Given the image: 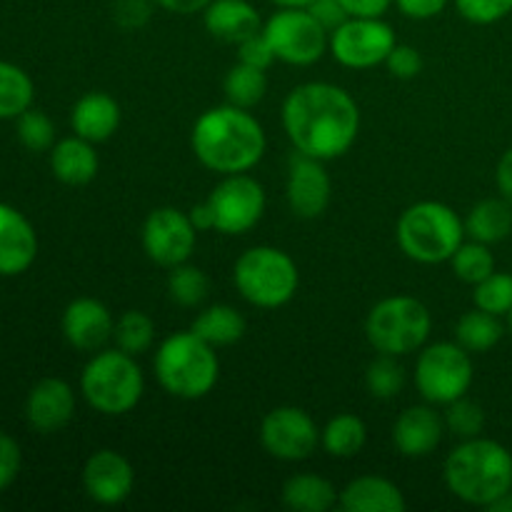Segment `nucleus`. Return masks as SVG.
<instances>
[{"instance_id": "1", "label": "nucleus", "mask_w": 512, "mask_h": 512, "mask_svg": "<svg viewBox=\"0 0 512 512\" xmlns=\"http://www.w3.org/2000/svg\"><path fill=\"white\" fill-rule=\"evenodd\" d=\"M283 128L298 153L325 163L353 148L360 133V108L340 85L303 83L285 98Z\"/></svg>"}, {"instance_id": "2", "label": "nucleus", "mask_w": 512, "mask_h": 512, "mask_svg": "<svg viewBox=\"0 0 512 512\" xmlns=\"http://www.w3.org/2000/svg\"><path fill=\"white\" fill-rule=\"evenodd\" d=\"M190 148L208 170L220 175L248 173L263 160L268 138L253 113L238 105H218L195 120Z\"/></svg>"}, {"instance_id": "3", "label": "nucleus", "mask_w": 512, "mask_h": 512, "mask_svg": "<svg viewBox=\"0 0 512 512\" xmlns=\"http://www.w3.org/2000/svg\"><path fill=\"white\" fill-rule=\"evenodd\" d=\"M445 485L463 503L490 508L512 490V453L498 440H460L445 460Z\"/></svg>"}, {"instance_id": "4", "label": "nucleus", "mask_w": 512, "mask_h": 512, "mask_svg": "<svg viewBox=\"0 0 512 512\" xmlns=\"http://www.w3.org/2000/svg\"><path fill=\"white\" fill-rule=\"evenodd\" d=\"M153 368L165 393L180 400L205 398L220 378L218 353L193 330L168 335L155 353Z\"/></svg>"}, {"instance_id": "5", "label": "nucleus", "mask_w": 512, "mask_h": 512, "mask_svg": "<svg viewBox=\"0 0 512 512\" xmlns=\"http://www.w3.org/2000/svg\"><path fill=\"white\" fill-rule=\"evenodd\" d=\"M400 250L423 265L448 263L465 243V223L450 205L420 200L403 210L395 225Z\"/></svg>"}, {"instance_id": "6", "label": "nucleus", "mask_w": 512, "mask_h": 512, "mask_svg": "<svg viewBox=\"0 0 512 512\" xmlns=\"http://www.w3.org/2000/svg\"><path fill=\"white\" fill-rule=\"evenodd\" d=\"M80 390L90 408L108 418H118L140 403L145 378L135 355L113 348L88 360L80 375Z\"/></svg>"}, {"instance_id": "7", "label": "nucleus", "mask_w": 512, "mask_h": 512, "mask_svg": "<svg viewBox=\"0 0 512 512\" xmlns=\"http://www.w3.org/2000/svg\"><path fill=\"white\" fill-rule=\"evenodd\" d=\"M233 280L238 293L250 305L275 310L295 298L300 273L295 260L285 250L273 248V245H255L235 260Z\"/></svg>"}, {"instance_id": "8", "label": "nucleus", "mask_w": 512, "mask_h": 512, "mask_svg": "<svg viewBox=\"0 0 512 512\" xmlns=\"http://www.w3.org/2000/svg\"><path fill=\"white\" fill-rule=\"evenodd\" d=\"M433 330L428 305L410 295H390L375 303L365 318V338L375 353L410 355L423 348Z\"/></svg>"}, {"instance_id": "9", "label": "nucleus", "mask_w": 512, "mask_h": 512, "mask_svg": "<svg viewBox=\"0 0 512 512\" xmlns=\"http://www.w3.org/2000/svg\"><path fill=\"white\" fill-rule=\"evenodd\" d=\"M475 368L468 350L458 343H433L420 350L415 388L430 405H448L468 395Z\"/></svg>"}, {"instance_id": "10", "label": "nucleus", "mask_w": 512, "mask_h": 512, "mask_svg": "<svg viewBox=\"0 0 512 512\" xmlns=\"http://www.w3.org/2000/svg\"><path fill=\"white\" fill-rule=\"evenodd\" d=\"M263 35L273 45L275 58L298 68L318 63L330 48V33L308 8H278L263 23Z\"/></svg>"}, {"instance_id": "11", "label": "nucleus", "mask_w": 512, "mask_h": 512, "mask_svg": "<svg viewBox=\"0 0 512 512\" xmlns=\"http://www.w3.org/2000/svg\"><path fill=\"white\" fill-rule=\"evenodd\" d=\"M205 203L213 213V230L223 235H243L263 218L265 188L248 173L225 175Z\"/></svg>"}, {"instance_id": "12", "label": "nucleus", "mask_w": 512, "mask_h": 512, "mask_svg": "<svg viewBox=\"0 0 512 512\" xmlns=\"http://www.w3.org/2000/svg\"><path fill=\"white\" fill-rule=\"evenodd\" d=\"M398 45L393 28L383 18H348L330 33V53L340 65L368 70L383 65Z\"/></svg>"}, {"instance_id": "13", "label": "nucleus", "mask_w": 512, "mask_h": 512, "mask_svg": "<svg viewBox=\"0 0 512 512\" xmlns=\"http://www.w3.org/2000/svg\"><path fill=\"white\" fill-rule=\"evenodd\" d=\"M260 443L273 458L300 463L308 460L320 445V430L303 408L280 405L270 410L260 423Z\"/></svg>"}, {"instance_id": "14", "label": "nucleus", "mask_w": 512, "mask_h": 512, "mask_svg": "<svg viewBox=\"0 0 512 512\" xmlns=\"http://www.w3.org/2000/svg\"><path fill=\"white\" fill-rule=\"evenodd\" d=\"M198 240V228L178 208H155L143 223V250L160 268L188 263Z\"/></svg>"}, {"instance_id": "15", "label": "nucleus", "mask_w": 512, "mask_h": 512, "mask_svg": "<svg viewBox=\"0 0 512 512\" xmlns=\"http://www.w3.org/2000/svg\"><path fill=\"white\" fill-rule=\"evenodd\" d=\"M330 193H333V185H330V175L323 160L295 153L290 158L288 185H285L290 210L303 220L320 218L328 210Z\"/></svg>"}, {"instance_id": "16", "label": "nucleus", "mask_w": 512, "mask_h": 512, "mask_svg": "<svg viewBox=\"0 0 512 512\" xmlns=\"http://www.w3.org/2000/svg\"><path fill=\"white\" fill-rule=\"evenodd\" d=\"M83 488L98 505H120L135 488V470L125 455L115 450H98L83 468Z\"/></svg>"}, {"instance_id": "17", "label": "nucleus", "mask_w": 512, "mask_h": 512, "mask_svg": "<svg viewBox=\"0 0 512 512\" xmlns=\"http://www.w3.org/2000/svg\"><path fill=\"white\" fill-rule=\"evenodd\" d=\"M445 433V420L430 405L403 410L393 425V445L405 458H428L438 450Z\"/></svg>"}, {"instance_id": "18", "label": "nucleus", "mask_w": 512, "mask_h": 512, "mask_svg": "<svg viewBox=\"0 0 512 512\" xmlns=\"http://www.w3.org/2000/svg\"><path fill=\"white\" fill-rule=\"evenodd\" d=\"M115 320L108 305L95 298H78L65 308L63 335L75 350H98L113 338Z\"/></svg>"}, {"instance_id": "19", "label": "nucleus", "mask_w": 512, "mask_h": 512, "mask_svg": "<svg viewBox=\"0 0 512 512\" xmlns=\"http://www.w3.org/2000/svg\"><path fill=\"white\" fill-rule=\"evenodd\" d=\"M75 393L65 380L45 378L30 390L25 418L40 433H55L73 420Z\"/></svg>"}, {"instance_id": "20", "label": "nucleus", "mask_w": 512, "mask_h": 512, "mask_svg": "<svg viewBox=\"0 0 512 512\" xmlns=\"http://www.w3.org/2000/svg\"><path fill=\"white\" fill-rule=\"evenodd\" d=\"M38 255V238L23 213L0 203V275H20Z\"/></svg>"}, {"instance_id": "21", "label": "nucleus", "mask_w": 512, "mask_h": 512, "mask_svg": "<svg viewBox=\"0 0 512 512\" xmlns=\"http://www.w3.org/2000/svg\"><path fill=\"white\" fill-rule=\"evenodd\" d=\"M205 30L220 43L240 45L250 35L263 30L258 8L248 0H210L203 10Z\"/></svg>"}, {"instance_id": "22", "label": "nucleus", "mask_w": 512, "mask_h": 512, "mask_svg": "<svg viewBox=\"0 0 512 512\" xmlns=\"http://www.w3.org/2000/svg\"><path fill=\"white\" fill-rule=\"evenodd\" d=\"M340 508L348 512H405L403 490L380 475H360L340 493Z\"/></svg>"}, {"instance_id": "23", "label": "nucleus", "mask_w": 512, "mask_h": 512, "mask_svg": "<svg viewBox=\"0 0 512 512\" xmlns=\"http://www.w3.org/2000/svg\"><path fill=\"white\" fill-rule=\"evenodd\" d=\"M73 133L90 143H105L120 125V105L108 93H85L70 113Z\"/></svg>"}, {"instance_id": "24", "label": "nucleus", "mask_w": 512, "mask_h": 512, "mask_svg": "<svg viewBox=\"0 0 512 512\" xmlns=\"http://www.w3.org/2000/svg\"><path fill=\"white\" fill-rule=\"evenodd\" d=\"M98 153L93 143L80 135L60 140L50 153V168L53 175L65 185H88L98 175Z\"/></svg>"}, {"instance_id": "25", "label": "nucleus", "mask_w": 512, "mask_h": 512, "mask_svg": "<svg viewBox=\"0 0 512 512\" xmlns=\"http://www.w3.org/2000/svg\"><path fill=\"white\" fill-rule=\"evenodd\" d=\"M465 223V235L478 243L495 245L512 235V203L500 198H485L470 208Z\"/></svg>"}, {"instance_id": "26", "label": "nucleus", "mask_w": 512, "mask_h": 512, "mask_svg": "<svg viewBox=\"0 0 512 512\" xmlns=\"http://www.w3.org/2000/svg\"><path fill=\"white\" fill-rule=\"evenodd\" d=\"M283 503L293 512H328L340 503V495L330 480L313 473H300L285 480Z\"/></svg>"}, {"instance_id": "27", "label": "nucleus", "mask_w": 512, "mask_h": 512, "mask_svg": "<svg viewBox=\"0 0 512 512\" xmlns=\"http://www.w3.org/2000/svg\"><path fill=\"white\" fill-rule=\"evenodd\" d=\"M190 330L213 348H228L245 335V318L233 305H210L198 313Z\"/></svg>"}, {"instance_id": "28", "label": "nucleus", "mask_w": 512, "mask_h": 512, "mask_svg": "<svg viewBox=\"0 0 512 512\" xmlns=\"http://www.w3.org/2000/svg\"><path fill=\"white\" fill-rule=\"evenodd\" d=\"M505 328L500 323L498 315L493 313H485V310L475 308L468 310L458 318L455 323V343L463 345L470 355L475 353H488L493 350L495 345L503 340Z\"/></svg>"}, {"instance_id": "29", "label": "nucleus", "mask_w": 512, "mask_h": 512, "mask_svg": "<svg viewBox=\"0 0 512 512\" xmlns=\"http://www.w3.org/2000/svg\"><path fill=\"white\" fill-rule=\"evenodd\" d=\"M365 440H368V428L353 413L335 415L320 430V445L325 448V453L340 460L355 458L365 448Z\"/></svg>"}, {"instance_id": "30", "label": "nucleus", "mask_w": 512, "mask_h": 512, "mask_svg": "<svg viewBox=\"0 0 512 512\" xmlns=\"http://www.w3.org/2000/svg\"><path fill=\"white\" fill-rule=\"evenodd\" d=\"M223 90L230 105L250 110L265 98V93H268V78H265V70L238 63L228 70V75H225Z\"/></svg>"}, {"instance_id": "31", "label": "nucleus", "mask_w": 512, "mask_h": 512, "mask_svg": "<svg viewBox=\"0 0 512 512\" xmlns=\"http://www.w3.org/2000/svg\"><path fill=\"white\" fill-rule=\"evenodd\" d=\"M115 348L123 350L128 355H143L153 348L155 343V323L148 313L143 310H125L118 320H115L113 330Z\"/></svg>"}, {"instance_id": "32", "label": "nucleus", "mask_w": 512, "mask_h": 512, "mask_svg": "<svg viewBox=\"0 0 512 512\" xmlns=\"http://www.w3.org/2000/svg\"><path fill=\"white\" fill-rule=\"evenodd\" d=\"M33 103V80L13 63H0V118H18Z\"/></svg>"}, {"instance_id": "33", "label": "nucleus", "mask_w": 512, "mask_h": 512, "mask_svg": "<svg viewBox=\"0 0 512 512\" xmlns=\"http://www.w3.org/2000/svg\"><path fill=\"white\" fill-rule=\"evenodd\" d=\"M208 293L210 280L200 268L188 263L170 268L168 295L175 305H180V308H195V305H200L208 298Z\"/></svg>"}, {"instance_id": "34", "label": "nucleus", "mask_w": 512, "mask_h": 512, "mask_svg": "<svg viewBox=\"0 0 512 512\" xmlns=\"http://www.w3.org/2000/svg\"><path fill=\"white\" fill-rule=\"evenodd\" d=\"M450 265H453V273L458 275L463 283L478 285L480 280H485L490 273H495V255L493 250H490V245L470 240V243H463L455 250V255L450 258Z\"/></svg>"}, {"instance_id": "35", "label": "nucleus", "mask_w": 512, "mask_h": 512, "mask_svg": "<svg viewBox=\"0 0 512 512\" xmlns=\"http://www.w3.org/2000/svg\"><path fill=\"white\" fill-rule=\"evenodd\" d=\"M365 385H368L370 395L378 400H393L403 393L405 385V370L398 363L395 355L378 353V358L368 365L365 370Z\"/></svg>"}, {"instance_id": "36", "label": "nucleus", "mask_w": 512, "mask_h": 512, "mask_svg": "<svg viewBox=\"0 0 512 512\" xmlns=\"http://www.w3.org/2000/svg\"><path fill=\"white\" fill-rule=\"evenodd\" d=\"M475 308L493 313L498 318H508L512 310V273H490L488 278L475 285Z\"/></svg>"}, {"instance_id": "37", "label": "nucleus", "mask_w": 512, "mask_h": 512, "mask_svg": "<svg viewBox=\"0 0 512 512\" xmlns=\"http://www.w3.org/2000/svg\"><path fill=\"white\" fill-rule=\"evenodd\" d=\"M445 430L450 435H455L458 440H470L483 435L485 430V413L478 403L463 398L453 400V403L445 405Z\"/></svg>"}, {"instance_id": "38", "label": "nucleus", "mask_w": 512, "mask_h": 512, "mask_svg": "<svg viewBox=\"0 0 512 512\" xmlns=\"http://www.w3.org/2000/svg\"><path fill=\"white\" fill-rule=\"evenodd\" d=\"M18 138L28 150L43 153L55 140L53 120L45 113H40V110L28 108L23 115H18Z\"/></svg>"}, {"instance_id": "39", "label": "nucleus", "mask_w": 512, "mask_h": 512, "mask_svg": "<svg viewBox=\"0 0 512 512\" xmlns=\"http://www.w3.org/2000/svg\"><path fill=\"white\" fill-rule=\"evenodd\" d=\"M455 8L468 23L493 25L512 13V0H455Z\"/></svg>"}, {"instance_id": "40", "label": "nucleus", "mask_w": 512, "mask_h": 512, "mask_svg": "<svg viewBox=\"0 0 512 512\" xmlns=\"http://www.w3.org/2000/svg\"><path fill=\"white\" fill-rule=\"evenodd\" d=\"M275 60H278L275 58V50H273V45H270V40L263 35V30L255 35H250V38H245L243 43L238 45V63L253 65V68H260V70H268Z\"/></svg>"}, {"instance_id": "41", "label": "nucleus", "mask_w": 512, "mask_h": 512, "mask_svg": "<svg viewBox=\"0 0 512 512\" xmlns=\"http://www.w3.org/2000/svg\"><path fill=\"white\" fill-rule=\"evenodd\" d=\"M388 73L398 80H410L423 70V55L413 48V45L398 43L393 50H390L388 60Z\"/></svg>"}, {"instance_id": "42", "label": "nucleus", "mask_w": 512, "mask_h": 512, "mask_svg": "<svg viewBox=\"0 0 512 512\" xmlns=\"http://www.w3.org/2000/svg\"><path fill=\"white\" fill-rule=\"evenodd\" d=\"M150 3L153 0H115L113 18L120 28H143L150 18Z\"/></svg>"}, {"instance_id": "43", "label": "nucleus", "mask_w": 512, "mask_h": 512, "mask_svg": "<svg viewBox=\"0 0 512 512\" xmlns=\"http://www.w3.org/2000/svg\"><path fill=\"white\" fill-rule=\"evenodd\" d=\"M20 470V448L10 435L0 433V493L15 480Z\"/></svg>"}, {"instance_id": "44", "label": "nucleus", "mask_w": 512, "mask_h": 512, "mask_svg": "<svg viewBox=\"0 0 512 512\" xmlns=\"http://www.w3.org/2000/svg\"><path fill=\"white\" fill-rule=\"evenodd\" d=\"M308 10L328 33H333L338 25H343L350 18L343 5H340V0H315V3L308 5Z\"/></svg>"}, {"instance_id": "45", "label": "nucleus", "mask_w": 512, "mask_h": 512, "mask_svg": "<svg viewBox=\"0 0 512 512\" xmlns=\"http://www.w3.org/2000/svg\"><path fill=\"white\" fill-rule=\"evenodd\" d=\"M398 10L410 20H430L440 15L448 5V0H395Z\"/></svg>"}, {"instance_id": "46", "label": "nucleus", "mask_w": 512, "mask_h": 512, "mask_svg": "<svg viewBox=\"0 0 512 512\" xmlns=\"http://www.w3.org/2000/svg\"><path fill=\"white\" fill-rule=\"evenodd\" d=\"M350 18H383L393 0H340Z\"/></svg>"}, {"instance_id": "47", "label": "nucleus", "mask_w": 512, "mask_h": 512, "mask_svg": "<svg viewBox=\"0 0 512 512\" xmlns=\"http://www.w3.org/2000/svg\"><path fill=\"white\" fill-rule=\"evenodd\" d=\"M495 183H498L500 195H503L508 203H512V148L505 150L503 158L498 160V168H495Z\"/></svg>"}, {"instance_id": "48", "label": "nucleus", "mask_w": 512, "mask_h": 512, "mask_svg": "<svg viewBox=\"0 0 512 512\" xmlns=\"http://www.w3.org/2000/svg\"><path fill=\"white\" fill-rule=\"evenodd\" d=\"M158 8L168 10V13H178V15H193V13H203L205 8L210 5V0H153Z\"/></svg>"}, {"instance_id": "49", "label": "nucleus", "mask_w": 512, "mask_h": 512, "mask_svg": "<svg viewBox=\"0 0 512 512\" xmlns=\"http://www.w3.org/2000/svg\"><path fill=\"white\" fill-rule=\"evenodd\" d=\"M188 215H190V220H193L195 228H198V233H203V230H213V213H210L208 203L195 205Z\"/></svg>"}, {"instance_id": "50", "label": "nucleus", "mask_w": 512, "mask_h": 512, "mask_svg": "<svg viewBox=\"0 0 512 512\" xmlns=\"http://www.w3.org/2000/svg\"><path fill=\"white\" fill-rule=\"evenodd\" d=\"M488 510H493V512H512V490L508 495H503V498L500 500H495L493 505H490Z\"/></svg>"}, {"instance_id": "51", "label": "nucleus", "mask_w": 512, "mask_h": 512, "mask_svg": "<svg viewBox=\"0 0 512 512\" xmlns=\"http://www.w3.org/2000/svg\"><path fill=\"white\" fill-rule=\"evenodd\" d=\"M278 8H308L310 3H315V0H273Z\"/></svg>"}, {"instance_id": "52", "label": "nucleus", "mask_w": 512, "mask_h": 512, "mask_svg": "<svg viewBox=\"0 0 512 512\" xmlns=\"http://www.w3.org/2000/svg\"><path fill=\"white\" fill-rule=\"evenodd\" d=\"M508 330H510V335H512V310H510V315H508Z\"/></svg>"}]
</instances>
